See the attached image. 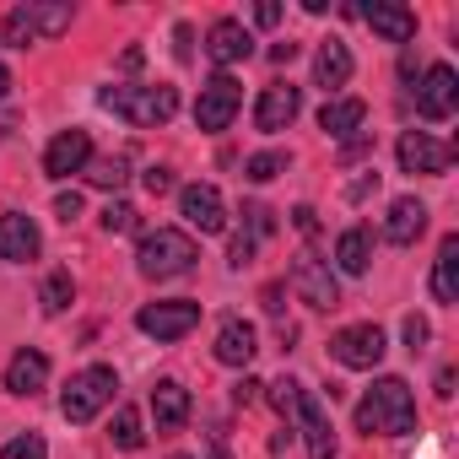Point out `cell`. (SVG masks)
<instances>
[{"label": "cell", "mask_w": 459, "mask_h": 459, "mask_svg": "<svg viewBox=\"0 0 459 459\" xmlns=\"http://www.w3.org/2000/svg\"><path fill=\"white\" fill-rule=\"evenodd\" d=\"M292 421L308 443V459H335L341 443H335V427H330V411H325V394L319 389H298V405H292Z\"/></svg>", "instance_id": "cell-7"}, {"label": "cell", "mask_w": 459, "mask_h": 459, "mask_svg": "<svg viewBox=\"0 0 459 459\" xmlns=\"http://www.w3.org/2000/svg\"><path fill=\"white\" fill-rule=\"evenodd\" d=\"M82 173H87V184H98V189H125V178H130V157H125V152H114V157H92Z\"/></svg>", "instance_id": "cell-27"}, {"label": "cell", "mask_w": 459, "mask_h": 459, "mask_svg": "<svg viewBox=\"0 0 459 459\" xmlns=\"http://www.w3.org/2000/svg\"><path fill=\"white\" fill-rule=\"evenodd\" d=\"M298 389H303L298 378H276V384H271V405H276L281 416H292V405H298Z\"/></svg>", "instance_id": "cell-35"}, {"label": "cell", "mask_w": 459, "mask_h": 459, "mask_svg": "<svg viewBox=\"0 0 459 459\" xmlns=\"http://www.w3.org/2000/svg\"><path fill=\"white\" fill-rule=\"evenodd\" d=\"M71 6H65V0H49V6H44V0H39V6H33V0H28V22H33V39H60L65 28H71Z\"/></svg>", "instance_id": "cell-26"}, {"label": "cell", "mask_w": 459, "mask_h": 459, "mask_svg": "<svg viewBox=\"0 0 459 459\" xmlns=\"http://www.w3.org/2000/svg\"><path fill=\"white\" fill-rule=\"evenodd\" d=\"M298 114H303V92H298L292 82H271V87L260 92V103H255V130L276 135V130H287Z\"/></svg>", "instance_id": "cell-13"}, {"label": "cell", "mask_w": 459, "mask_h": 459, "mask_svg": "<svg viewBox=\"0 0 459 459\" xmlns=\"http://www.w3.org/2000/svg\"><path fill=\"white\" fill-rule=\"evenodd\" d=\"M152 421H157V432H178L189 421V389L178 378H157L152 384Z\"/></svg>", "instance_id": "cell-19"}, {"label": "cell", "mask_w": 459, "mask_h": 459, "mask_svg": "<svg viewBox=\"0 0 459 459\" xmlns=\"http://www.w3.org/2000/svg\"><path fill=\"white\" fill-rule=\"evenodd\" d=\"M44 384H49V357H44V351H33V346H22V351L6 362V389L33 400Z\"/></svg>", "instance_id": "cell-21"}, {"label": "cell", "mask_w": 459, "mask_h": 459, "mask_svg": "<svg viewBox=\"0 0 459 459\" xmlns=\"http://www.w3.org/2000/svg\"><path fill=\"white\" fill-rule=\"evenodd\" d=\"M0 39H6L12 49L39 44V39H33V22H28V6H12V12H6V22H0Z\"/></svg>", "instance_id": "cell-31"}, {"label": "cell", "mask_w": 459, "mask_h": 459, "mask_svg": "<svg viewBox=\"0 0 459 459\" xmlns=\"http://www.w3.org/2000/svg\"><path fill=\"white\" fill-rule=\"evenodd\" d=\"M432 298L437 303H459V238L448 233L437 260H432Z\"/></svg>", "instance_id": "cell-25"}, {"label": "cell", "mask_w": 459, "mask_h": 459, "mask_svg": "<svg viewBox=\"0 0 459 459\" xmlns=\"http://www.w3.org/2000/svg\"><path fill=\"white\" fill-rule=\"evenodd\" d=\"M255 238L249 233H233V249H227V265H233V271H244V265H255Z\"/></svg>", "instance_id": "cell-36"}, {"label": "cell", "mask_w": 459, "mask_h": 459, "mask_svg": "<svg viewBox=\"0 0 459 459\" xmlns=\"http://www.w3.org/2000/svg\"><path fill=\"white\" fill-rule=\"evenodd\" d=\"M287 152H255L249 162H244V173H249V184H271V178H281L287 173Z\"/></svg>", "instance_id": "cell-30"}, {"label": "cell", "mask_w": 459, "mask_h": 459, "mask_svg": "<svg viewBox=\"0 0 459 459\" xmlns=\"http://www.w3.org/2000/svg\"><path fill=\"white\" fill-rule=\"evenodd\" d=\"M260 303H265V314H276V319H281V308H287V281H271V287L260 292Z\"/></svg>", "instance_id": "cell-39"}, {"label": "cell", "mask_w": 459, "mask_h": 459, "mask_svg": "<svg viewBox=\"0 0 459 459\" xmlns=\"http://www.w3.org/2000/svg\"><path fill=\"white\" fill-rule=\"evenodd\" d=\"M6 92H12V71H6V65H0V98H6Z\"/></svg>", "instance_id": "cell-47"}, {"label": "cell", "mask_w": 459, "mask_h": 459, "mask_svg": "<svg viewBox=\"0 0 459 459\" xmlns=\"http://www.w3.org/2000/svg\"><path fill=\"white\" fill-rule=\"evenodd\" d=\"M421 233H427V205H421L416 195H400V200L389 205V221H384V238L405 249V244H416Z\"/></svg>", "instance_id": "cell-20"}, {"label": "cell", "mask_w": 459, "mask_h": 459, "mask_svg": "<svg viewBox=\"0 0 459 459\" xmlns=\"http://www.w3.org/2000/svg\"><path fill=\"white\" fill-rule=\"evenodd\" d=\"M108 437H114V448H125V454H135V448L146 443V432H141V411H135V405H119V416H114V427H108Z\"/></svg>", "instance_id": "cell-28"}, {"label": "cell", "mask_w": 459, "mask_h": 459, "mask_svg": "<svg viewBox=\"0 0 459 459\" xmlns=\"http://www.w3.org/2000/svg\"><path fill=\"white\" fill-rule=\"evenodd\" d=\"M384 351H389V341H384L378 325H346V330L330 335V357L351 373H373L384 362Z\"/></svg>", "instance_id": "cell-6"}, {"label": "cell", "mask_w": 459, "mask_h": 459, "mask_svg": "<svg viewBox=\"0 0 459 459\" xmlns=\"http://www.w3.org/2000/svg\"><path fill=\"white\" fill-rule=\"evenodd\" d=\"M195 260H200V249H195L189 233H178V227H157V233H141L135 271H141L146 281H173V276H184Z\"/></svg>", "instance_id": "cell-3"}, {"label": "cell", "mask_w": 459, "mask_h": 459, "mask_svg": "<svg viewBox=\"0 0 459 459\" xmlns=\"http://www.w3.org/2000/svg\"><path fill=\"white\" fill-rule=\"evenodd\" d=\"M400 330H405V346H411V351H421V346L432 341V325H427L421 314H405V325H400Z\"/></svg>", "instance_id": "cell-37"}, {"label": "cell", "mask_w": 459, "mask_h": 459, "mask_svg": "<svg viewBox=\"0 0 459 459\" xmlns=\"http://www.w3.org/2000/svg\"><path fill=\"white\" fill-rule=\"evenodd\" d=\"M238 108H244V87L227 76V71H216V76L200 87V98H195V125H200L205 135H221L227 125L238 119Z\"/></svg>", "instance_id": "cell-5"}, {"label": "cell", "mask_w": 459, "mask_h": 459, "mask_svg": "<svg viewBox=\"0 0 459 459\" xmlns=\"http://www.w3.org/2000/svg\"><path fill=\"white\" fill-rule=\"evenodd\" d=\"M394 157H400L405 173H448L454 168V146H443V141H432L421 130H405L400 146H394Z\"/></svg>", "instance_id": "cell-14"}, {"label": "cell", "mask_w": 459, "mask_h": 459, "mask_svg": "<svg viewBox=\"0 0 459 459\" xmlns=\"http://www.w3.org/2000/svg\"><path fill=\"white\" fill-rule=\"evenodd\" d=\"M335 265L346 276H368V265H373V233L368 227H346V233L335 238Z\"/></svg>", "instance_id": "cell-24"}, {"label": "cell", "mask_w": 459, "mask_h": 459, "mask_svg": "<svg viewBox=\"0 0 459 459\" xmlns=\"http://www.w3.org/2000/svg\"><path fill=\"white\" fill-rule=\"evenodd\" d=\"M39 249H44V238H39V221L33 216H22V211L0 216V260L28 265V260H39Z\"/></svg>", "instance_id": "cell-16"}, {"label": "cell", "mask_w": 459, "mask_h": 459, "mask_svg": "<svg viewBox=\"0 0 459 459\" xmlns=\"http://www.w3.org/2000/svg\"><path fill=\"white\" fill-rule=\"evenodd\" d=\"M173 55H178V60H189V55H195V33H189V22H178V28H173Z\"/></svg>", "instance_id": "cell-42"}, {"label": "cell", "mask_w": 459, "mask_h": 459, "mask_svg": "<svg viewBox=\"0 0 459 459\" xmlns=\"http://www.w3.org/2000/svg\"><path fill=\"white\" fill-rule=\"evenodd\" d=\"M98 103H103L108 114H119L125 125L152 130V125H168V119L178 114V87H168V82H146V87H103Z\"/></svg>", "instance_id": "cell-2"}, {"label": "cell", "mask_w": 459, "mask_h": 459, "mask_svg": "<svg viewBox=\"0 0 459 459\" xmlns=\"http://www.w3.org/2000/svg\"><path fill=\"white\" fill-rule=\"evenodd\" d=\"M351 71H357L351 49H346L341 39H325V44H319V55H314V82H319L325 92H335V87H346V82H351Z\"/></svg>", "instance_id": "cell-22"}, {"label": "cell", "mask_w": 459, "mask_h": 459, "mask_svg": "<svg viewBox=\"0 0 459 459\" xmlns=\"http://www.w3.org/2000/svg\"><path fill=\"white\" fill-rule=\"evenodd\" d=\"M260 389H265L260 378H238V384H233V405H244V411H249V405L260 400Z\"/></svg>", "instance_id": "cell-40"}, {"label": "cell", "mask_w": 459, "mask_h": 459, "mask_svg": "<svg viewBox=\"0 0 459 459\" xmlns=\"http://www.w3.org/2000/svg\"><path fill=\"white\" fill-rule=\"evenodd\" d=\"M92 162V135L87 130H60L49 146H44V173L49 178H71Z\"/></svg>", "instance_id": "cell-15"}, {"label": "cell", "mask_w": 459, "mask_h": 459, "mask_svg": "<svg viewBox=\"0 0 459 459\" xmlns=\"http://www.w3.org/2000/svg\"><path fill=\"white\" fill-rule=\"evenodd\" d=\"M437 394H443V400L454 394V368H443V373H437Z\"/></svg>", "instance_id": "cell-46"}, {"label": "cell", "mask_w": 459, "mask_h": 459, "mask_svg": "<svg viewBox=\"0 0 459 459\" xmlns=\"http://www.w3.org/2000/svg\"><path fill=\"white\" fill-rule=\"evenodd\" d=\"M255 22H260V28H276V22H281V6H276V0H260V6H255Z\"/></svg>", "instance_id": "cell-44"}, {"label": "cell", "mask_w": 459, "mask_h": 459, "mask_svg": "<svg viewBox=\"0 0 459 459\" xmlns=\"http://www.w3.org/2000/svg\"><path fill=\"white\" fill-rule=\"evenodd\" d=\"M292 55H298V44H276V49H271V60H276V65H287Z\"/></svg>", "instance_id": "cell-45"}, {"label": "cell", "mask_w": 459, "mask_h": 459, "mask_svg": "<svg viewBox=\"0 0 459 459\" xmlns=\"http://www.w3.org/2000/svg\"><path fill=\"white\" fill-rule=\"evenodd\" d=\"M195 325H200V303H189V298L146 303V308L135 314V330H141V335H152V341H184Z\"/></svg>", "instance_id": "cell-9"}, {"label": "cell", "mask_w": 459, "mask_h": 459, "mask_svg": "<svg viewBox=\"0 0 459 459\" xmlns=\"http://www.w3.org/2000/svg\"><path fill=\"white\" fill-rule=\"evenodd\" d=\"M211 351H216V362H221V368H249V362H255V351H260V335H255V325H249V319H238V314H233V319H221V330H216V346H211Z\"/></svg>", "instance_id": "cell-18"}, {"label": "cell", "mask_w": 459, "mask_h": 459, "mask_svg": "<svg viewBox=\"0 0 459 459\" xmlns=\"http://www.w3.org/2000/svg\"><path fill=\"white\" fill-rule=\"evenodd\" d=\"M384 44H411L416 39V12L400 6V0H368V6H351Z\"/></svg>", "instance_id": "cell-12"}, {"label": "cell", "mask_w": 459, "mask_h": 459, "mask_svg": "<svg viewBox=\"0 0 459 459\" xmlns=\"http://www.w3.org/2000/svg\"><path fill=\"white\" fill-rule=\"evenodd\" d=\"M362 125H368V103H362V98H330V103L319 108V130L335 135V141H351Z\"/></svg>", "instance_id": "cell-23"}, {"label": "cell", "mask_w": 459, "mask_h": 459, "mask_svg": "<svg viewBox=\"0 0 459 459\" xmlns=\"http://www.w3.org/2000/svg\"><path fill=\"white\" fill-rule=\"evenodd\" d=\"M39 298H44V314H65V308H71V298H76V281H71V271H49Z\"/></svg>", "instance_id": "cell-29"}, {"label": "cell", "mask_w": 459, "mask_h": 459, "mask_svg": "<svg viewBox=\"0 0 459 459\" xmlns=\"http://www.w3.org/2000/svg\"><path fill=\"white\" fill-rule=\"evenodd\" d=\"M454 108H459V76H454V65H427L421 87H416V114L421 119H454Z\"/></svg>", "instance_id": "cell-10"}, {"label": "cell", "mask_w": 459, "mask_h": 459, "mask_svg": "<svg viewBox=\"0 0 459 459\" xmlns=\"http://www.w3.org/2000/svg\"><path fill=\"white\" fill-rule=\"evenodd\" d=\"M114 389H119V378H114V368H82L71 384H65V394H60V416L65 421H76V427H87L108 400H114Z\"/></svg>", "instance_id": "cell-4"}, {"label": "cell", "mask_w": 459, "mask_h": 459, "mask_svg": "<svg viewBox=\"0 0 459 459\" xmlns=\"http://www.w3.org/2000/svg\"><path fill=\"white\" fill-rule=\"evenodd\" d=\"M244 216H249V227H244V233H249V238H255V244H260V238H271V233H276V211H271V205H249V211H244Z\"/></svg>", "instance_id": "cell-34"}, {"label": "cell", "mask_w": 459, "mask_h": 459, "mask_svg": "<svg viewBox=\"0 0 459 459\" xmlns=\"http://www.w3.org/2000/svg\"><path fill=\"white\" fill-rule=\"evenodd\" d=\"M178 216L195 227V233H221L227 227V205L216 184H184L178 189Z\"/></svg>", "instance_id": "cell-11"}, {"label": "cell", "mask_w": 459, "mask_h": 459, "mask_svg": "<svg viewBox=\"0 0 459 459\" xmlns=\"http://www.w3.org/2000/svg\"><path fill=\"white\" fill-rule=\"evenodd\" d=\"M292 221H298V233H319V211H314V205H298Z\"/></svg>", "instance_id": "cell-43"}, {"label": "cell", "mask_w": 459, "mask_h": 459, "mask_svg": "<svg viewBox=\"0 0 459 459\" xmlns=\"http://www.w3.org/2000/svg\"><path fill=\"white\" fill-rule=\"evenodd\" d=\"M357 432L368 437H411L416 432V394L405 378H373V389L357 400Z\"/></svg>", "instance_id": "cell-1"}, {"label": "cell", "mask_w": 459, "mask_h": 459, "mask_svg": "<svg viewBox=\"0 0 459 459\" xmlns=\"http://www.w3.org/2000/svg\"><path fill=\"white\" fill-rule=\"evenodd\" d=\"M0 459H49V443L39 432H22V437H12L6 448H0Z\"/></svg>", "instance_id": "cell-32"}, {"label": "cell", "mask_w": 459, "mask_h": 459, "mask_svg": "<svg viewBox=\"0 0 459 459\" xmlns=\"http://www.w3.org/2000/svg\"><path fill=\"white\" fill-rule=\"evenodd\" d=\"M141 184H146V195L157 200V195H168V189H173V168H157V162H152V168L141 173Z\"/></svg>", "instance_id": "cell-38"}, {"label": "cell", "mask_w": 459, "mask_h": 459, "mask_svg": "<svg viewBox=\"0 0 459 459\" xmlns=\"http://www.w3.org/2000/svg\"><path fill=\"white\" fill-rule=\"evenodd\" d=\"M292 292H298L308 308H319V314L341 308V281H335L330 260H319V255H298V265H292Z\"/></svg>", "instance_id": "cell-8"}, {"label": "cell", "mask_w": 459, "mask_h": 459, "mask_svg": "<svg viewBox=\"0 0 459 459\" xmlns=\"http://www.w3.org/2000/svg\"><path fill=\"white\" fill-rule=\"evenodd\" d=\"M55 216H60V221H76V216H82V195H76V189H65V195L55 200Z\"/></svg>", "instance_id": "cell-41"}, {"label": "cell", "mask_w": 459, "mask_h": 459, "mask_svg": "<svg viewBox=\"0 0 459 459\" xmlns=\"http://www.w3.org/2000/svg\"><path fill=\"white\" fill-rule=\"evenodd\" d=\"M135 227V205L130 200H108L103 205V233H130Z\"/></svg>", "instance_id": "cell-33"}, {"label": "cell", "mask_w": 459, "mask_h": 459, "mask_svg": "<svg viewBox=\"0 0 459 459\" xmlns=\"http://www.w3.org/2000/svg\"><path fill=\"white\" fill-rule=\"evenodd\" d=\"M173 459H189V454H173Z\"/></svg>", "instance_id": "cell-49"}, {"label": "cell", "mask_w": 459, "mask_h": 459, "mask_svg": "<svg viewBox=\"0 0 459 459\" xmlns=\"http://www.w3.org/2000/svg\"><path fill=\"white\" fill-rule=\"evenodd\" d=\"M205 55L227 71V65H244L249 55H255V39H249V28L238 22V17H221V22H211V33H205Z\"/></svg>", "instance_id": "cell-17"}, {"label": "cell", "mask_w": 459, "mask_h": 459, "mask_svg": "<svg viewBox=\"0 0 459 459\" xmlns=\"http://www.w3.org/2000/svg\"><path fill=\"white\" fill-rule=\"evenodd\" d=\"M211 459H233V454H227V448H221V437L211 443Z\"/></svg>", "instance_id": "cell-48"}]
</instances>
